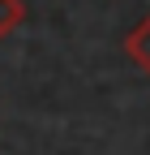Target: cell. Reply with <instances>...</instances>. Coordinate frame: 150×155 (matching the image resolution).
Returning a JSON list of instances; mask_svg holds the SVG:
<instances>
[{
    "mask_svg": "<svg viewBox=\"0 0 150 155\" xmlns=\"http://www.w3.org/2000/svg\"><path fill=\"white\" fill-rule=\"evenodd\" d=\"M124 56L133 61V69H142V73L150 78V13L124 35Z\"/></svg>",
    "mask_w": 150,
    "mask_h": 155,
    "instance_id": "cell-1",
    "label": "cell"
},
{
    "mask_svg": "<svg viewBox=\"0 0 150 155\" xmlns=\"http://www.w3.org/2000/svg\"><path fill=\"white\" fill-rule=\"evenodd\" d=\"M22 22H26V5L22 0H0V39L13 35Z\"/></svg>",
    "mask_w": 150,
    "mask_h": 155,
    "instance_id": "cell-2",
    "label": "cell"
}]
</instances>
